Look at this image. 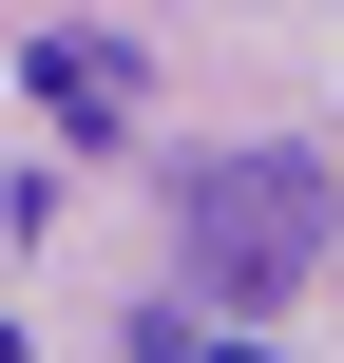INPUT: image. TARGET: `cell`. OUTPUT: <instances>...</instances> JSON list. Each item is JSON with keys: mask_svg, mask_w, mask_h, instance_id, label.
Wrapping results in <instances>:
<instances>
[{"mask_svg": "<svg viewBox=\"0 0 344 363\" xmlns=\"http://www.w3.org/2000/svg\"><path fill=\"white\" fill-rule=\"evenodd\" d=\"M326 249H344V172H326V153H287V134L192 153V191H172V268H192L211 306H287V287H326Z\"/></svg>", "mask_w": 344, "mask_h": 363, "instance_id": "cell-1", "label": "cell"}, {"mask_svg": "<svg viewBox=\"0 0 344 363\" xmlns=\"http://www.w3.org/2000/svg\"><path fill=\"white\" fill-rule=\"evenodd\" d=\"M19 96H38V134L96 153V134L134 115V38H115V19H57V38H19Z\"/></svg>", "mask_w": 344, "mask_h": 363, "instance_id": "cell-2", "label": "cell"}, {"mask_svg": "<svg viewBox=\"0 0 344 363\" xmlns=\"http://www.w3.org/2000/svg\"><path fill=\"white\" fill-rule=\"evenodd\" d=\"M153 363H249V345H192V325H153Z\"/></svg>", "mask_w": 344, "mask_h": 363, "instance_id": "cell-3", "label": "cell"}]
</instances>
